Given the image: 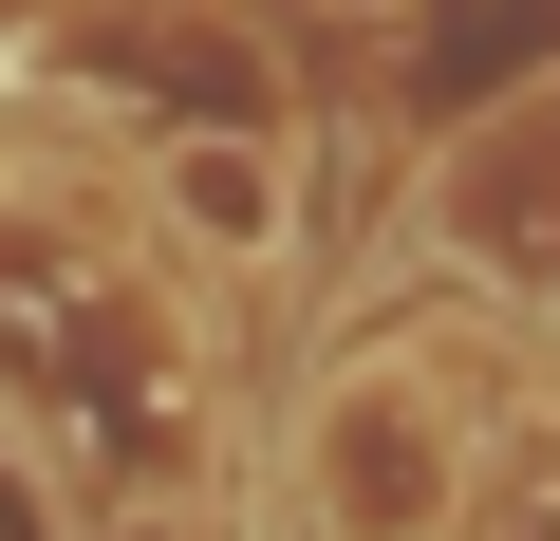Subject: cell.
<instances>
[{
	"label": "cell",
	"mask_w": 560,
	"mask_h": 541,
	"mask_svg": "<svg viewBox=\"0 0 560 541\" xmlns=\"http://www.w3.org/2000/svg\"><path fill=\"white\" fill-rule=\"evenodd\" d=\"M486 467H504L486 355L374 337V355H337L318 411H300V522H318V541H467Z\"/></svg>",
	"instance_id": "cell-1"
},
{
	"label": "cell",
	"mask_w": 560,
	"mask_h": 541,
	"mask_svg": "<svg viewBox=\"0 0 560 541\" xmlns=\"http://www.w3.org/2000/svg\"><path fill=\"white\" fill-rule=\"evenodd\" d=\"M150 205H168V243H187V261H224V281H261V261L300 243V168H280L261 131H168Z\"/></svg>",
	"instance_id": "cell-2"
},
{
	"label": "cell",
	"mask_w": 560,
	"mask_h": 541,
	"mask_svg": "<svg viewBox=\"0 0 560 541\" xmlns=\"http://www.w3.org/2000/svg\"><path fill=\"white\" fill-rule=\"evenodd\" d=\"M486 541H560V448H523V504H504Z\"/></svg>",
	"instance_id": "cell-3"
},
{
	"label": "cell",
	"mask_w": 560,
	"mask_h": 541,
	"mask_svg": "<svg viewBox=\"0 0 560 541\" xmlns=\"http://www.w3.org/2000/svg\"><path fill=\"white\" fill-rule=\"evenodd\" d=\"M355 20H411V0H355Z\"/></svg>",
	"instance_id": "cell-4"
}]
</instances>
